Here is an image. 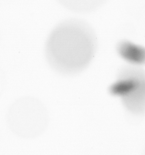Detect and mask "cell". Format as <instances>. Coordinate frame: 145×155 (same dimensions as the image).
I'll return each instance as SVG.
<instances>
[{"mask_svg":"<svg viewBox=\"0 0 145 155\" xmlns=\"http://www.w3.org/2000/svg\"><path fill=\"white\" fill-rule=\"evenodd\" d=\"M97 38L90 24L79 19H68L57 25L45 43L44 54L55 72L72 76L84 71L97 48Z\"/></svg>","mask_w":145,"mask_h":155,"instance_id":"obj_1","label":"cell"},{"mask_svg":"<svg viewBox=\"0 0 145 155\" xmlns=\"http://www.w3.org/2000/svg\"><path fill=\"white\" fill-rule=\"evenodd\" d=\"M112 94L121 97L124 107L135 114L145 110V73L143 69L126 66L119 71L116 83L111 88Z\"/></svg>","mask_w":145,"mask_h":155,"instance_id":"obj_2","label":"cell"},{"mask_svg":"<svg viewBox=\"0 0 145 155\" xmlns=\"http://www.w3.org/2000/svg\"><path fill=\"white\" fill-rule=\"evenodd\" d=\"M47 111L43 104L32 97H21L11 106L8 113V120L12 127H36L44 123Z\"/></svg>","mask_w":145,"mask_h":155,"instance_id":"obj_3","label":"cell"},{"mask_svg":"<svg viewBox=\"0 0 145 155\" xmlns=\"http://www.w3.org/2000/svg\"><path fill=\"white\" fill-rule=\"evenodd\" d=\"M107 0H58L68 10L77 13L94 12L103 6Z\"/></svg>","mask_w":145,"mask_h":155,"instance_id":"obj_4","label":"cell"},{"mask_svg":"<svg viewBox=\"0 0 145 155\" xmlns=\"http://www.w3.org/2000/svg\"><path fill=\"white\" fill-rule=\"evenodd\" d=\"M5 84V78L3 71L0 67V95L3 91Z\"/></svg>","mask_w":145,"mask_h":155,"instance_id":"obj_5","label":"cell"}]
</instances>
